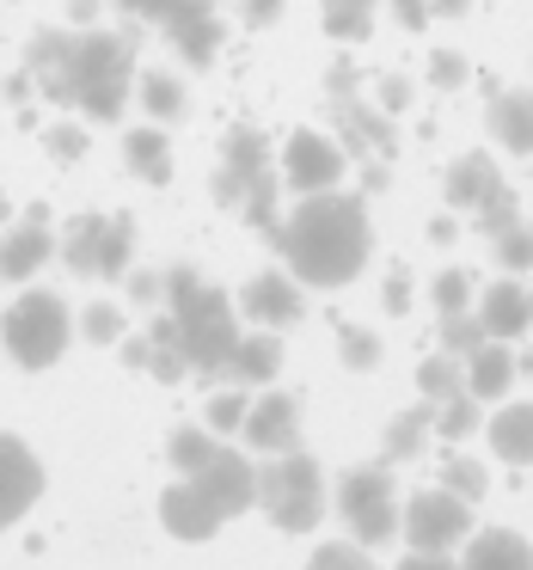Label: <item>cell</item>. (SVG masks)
Wrapping results in <instances>:
<instances>
[{"label": "cell", "instance_id": "d6a6232c", "mask_svg": "<svg viewBox=\"0 0 533 570\" xmlns=\"http://www.w3.org/2000/svg\"><path fill=\"white\" fill-rule=\"evenodd\" d=\"M442 484H447V491H460L466 503H484V491H491V472H484L478 460H466V454H447V460H442Z\"/></svg>", "mask_w": 533, "mask_h": 570}, {"label": "cell", "instance_id": "b9f144b4", "mask_svg": "<svg viewBox=\"0 0 533 570\" xmlns=\"http://www.w3.org/2000/svg\"><path fill=\"white\" fill-rule=\"evenodd\" d=\"M430 87H442V92L466 87V56H460V50H435L430 56Z\"/></svg>", "mask_w": 533, "mask_h": 570}, {"label": "cell", "instance_id": "ffe728a7", "mask_svg": "<svg viewBox=\"0 0 533 570\" xmlns=\"http://www.w3.org/2000/svg\"><path fill=\"white\" fill-rule=\"evenodd\" d=\"M460 570H533V546L515 528H478V533H466Z\"/></svg>", "mask_w": 533, "mask_h": 570}, {"label": "cell", "instance_id": "6f0895ef", "mask_svg": "<svg viewBox=\"0 0 533 570\" xmlns=\"http://www.w3.org/2000/svg\"><path fill=\"white\" fill-rule=\"evenodd\" d=\"M521 368H527V374H533V356H521Z\"/></svg>", "mask_w": 533, "mask_h": 570}, {"label": "cell", "instance_id": "9a60e30c", "mask_svg": "<svg viewBox=\"0 0 533 570\" xmlns=\"http://www.w3.org/2000/svg\"><path fill=\"white\" fill-rule=\"evenodd\" d=\"M197 484L215 497V509H221L227 521L246 515V509H258V466H251L246 454H234V448H215L209 466L197 472Z\"/></svg>", "mask_w": 533, "mask_h": 570}, {"label": "cell", "instance_id": "ab89813d", "mask_svg": "<svg viewBox=\"0 0 533 570\" xmlns=\"http://www.w3.org/2000/svg\"><path fill=\"white\" fill-rule=\"evenodd\" d=\"M472 215H478V234H484V239H496L503 227H515V222H521V203H515V190L503 185L491 203H484V209H472Z\"/></svg>", "mask_w": 533, "mask_h": 570}, {"label": "cell", "instance_id": "8992f818", "mask_svg": "<svg viewBox=\"0 0 533 570\" xmlns=\"http://www.w3.org/2000/svg\"><path fill=\"white\" fill-rule=\"evenodd\" d=\"M337 515H344L349 540L362 546H386L398 533V484L386 466H349L337 479Z\"/></svg>", "mask_w": 533, "mask_h": 570}, {"label": "cell", "instance_id": "1f68e13d", "mask_svg": "<svg viewBox=\"0 0 533 570\" xmlns=\"http://www.w3.org/2000/svg\"><path fill=\"white\" fill-rule=\"evenodd\" d=\"M472 430H478V399L472 393H454V399L435 405V435H442V442H466Z\"/></svg>", "mask_w": 533, "mask_h": 570}, {"label": "cell", "instance_id": "e0dca14e", "mask_svg": "<svg viewBox=\"0 0 533 570\" xmlns=\"http://www.w3.org/2000/svg\"><path fill=\"white\" fill-rule=\"evenodd\" d=\"M478 320H484V337H503V344H515V337L533 332V288L515 283V276H503V283H491L478 301Z\"/></svg>", "mask_w": 533, "mask_h": 570}, {"label": "cell", "instance_id": "3957f363", "mask_svg": "<svg viewBox=\"0 0 533 570\" xmlns=\"http://www.w3.org/2000/svg\"><path fill=\"white\" fill-rule=\"evenodd\" d=\"M75 344V307L50 288H26L13 307L0 313V350L13 356V368L26 374H43L68 356Z\"/></svg>", "mask_w": 533, "mask_h": 570}, {"label": "cell", "instance_id": "7402d4cb", "mask_svg": "<svg viewBox=\"0 0 533 570\" xmlns=\"http://www.w3.org/2000/svg\"><path fill=\"white\" fill-rule=\"evenodd\" d=\"M221 374H234V386H270L276 374H283V337L270 332V325H258V332H239V344H234V356H227V368Z\"/></svg>", "mask_w": 533, "mask_h": 570}, {"label": "cell", "instance_id": "7dc6e473", "mask_svg": "<svg viewBox=\"0 0 533 570\" xmlns=\"http://www.w3.org/2000/svg\"><path fill=\"white\" fill-rule=\"evenodd\" d=\"M129 295H136V301H166V276L136 271V276H129Z\"/></svg>", "mask_w": 533, "mask_h": 570}, {"label": "cell", "instance_id": "f1b7e54d", "mask_svg": "<svg viewBox=\"0 0 533 570\" xmlns=\"http://www.w3.org/2000/svg\"><path fill=\"white\" fill-rule=\"evenodd\" d=\"M215 430L209 423H185V430H172L166 435V460H172V472L178 479H197L203 466H209V454H215Z\"/></svg>", "mask_w": 533, "mask_h": 570}, {"label": "cell", "instance_id": "f907efd6", "mask_svg": "<svg viewBox=\"0 0 533 570\" xmlns=\"http://www.w3.org/2000/svg\"><path fill=\"white\" fill-rule=\"evenodd\" d=\"M148 356H154V337H124V362H129V368L148 374Z\"/></svg>", "mask_w": 533, "mask_h": 570}, {"label": "cell", "instance_id": "83f0119b", "mask_svg": "<svg viewBox=\"0 0 533 570\" xmlns=\"http://www.w3.org/2000/svg\"><path fill=\"white\" fill-rule=\"evenodd\" d=\"M417 393L430 399V405L466 393V356H454V350H435V356H423V362H417Z\"/></svg>", "mask_w": 533, "mask_h": 570}, {"label": "cell", "instance_id": "816d5d0a", "mask_svg": "<svg viewBox=\"0 0 533 570\" xmlns=\"http://www.w3.org/2000/svg\"><path fill=\"white\" fill-rule=\"evenodd\" d=\"M393 7H398V19H405L411 31H423V26H430V0H393Z\"/></svg>", "mask_w": 533, "mask_h": 570}, {"label": "cell", "instance_id": "60d3db41", "mask_svg": "<svg viewBox=\"0 0 533 570\" xmlns=\"http://www.w3.org/2000/svg\"><path fill=\"white\" fill-rule=\"evenodd\" d=\"M337 350H344L349 368H374V362H381V337L362 332V325H344V332H337Z\"/></svg>", "mask_w": 533, "mask_h": 570}, {"label": "cell", "instance_id": "836d02e7", "mask_svg": "<svg viewBox=\"0 0 533 570\" xmlns=\"http://www.w3.org/2000/svg\"><path fill=\"white\" fill-rule=\"evenodd\" d=\"M478 344H484V320H478V307L442 313V350H454V356H472Z\"/></svg>", "mask_w": 533, "mask_h": 570}, {"label": "cell", "instance_id": "7a4b0ae2", "mask_svg": "<svg viewBox=\"0 0 533 570\" xmlns=\"http://www.w3.org/2000/svg\"><path fill=\"white\" fill-rule=\"evenodd\" d=\"M129 87H136V56H129V43L111 38V31H80V38L68 43L62 75L50 80V99L111 124V117H124Z\"/></svg>", "mask_w": 533, "mask_h": 570}, {"label": "cell", "instance_id": "7c38bea8", "mask_svg": "<svg viewBox=\"0 0 533 570\" xmlns=\"http://www.w3.org/2000/svg\"><path fill=\"white\" fill-rule=\"evenodd\" d=\"M160 528L172 533V540H185V546H203V540H215V533L227 528V515L215 509V497L203 491L197 479H178V484L160 491Z\"/></svg>", "mask_w": 533, "mask_h": 570}, {"label": "cell", "instance_id": "7bdbcfd3", "mask_svg": "<svg viewBox=\"0 0 533 570\" xmlns=\"http://www.w3.org/2000/svg\"><path fill=\"white\" fill-rule=\"evenodd\" d=\"M50 154L80 160V154H87V129H80V124H56V129H50Z\"/></svg>", "mask_w": 533, "mask_h": 570}, {"label": "cell", "instance_id": "4dcf8cb0", "mask_svg": "<svg viewBox=\"0 0 533 570\" xmlns=\"http://www.w3.org/2000/svg\"><path fill=\"white\" fill-rule=\"evenodd\" d=\"M276 190H283V173H264L258 185L246 190V197H239V215H246V227H264V234H276V227H283V215H276Z\"/></svg>", "mask_w": 533, "mask_h": 570}, {"label": "cell", "instance_id": "6da1fadb", "mask_svg": "<svg viewBox=\"0 0 533 570\" xmlns=\"http://www.w3.org/2000/svg\"><path fill=\"white\" fill-rule=\"evenodd\" d=\"M270 239L283 252V264L300 276V288H344L374 258V222L362 209V197H349V190L300 197Z\"/></svg>", "mask_w": 533, "mask_h": 570}, {"label": "cell", "instance_id": "d4e9b609", "mask_svg": "<svg viewBox=\"0 0 533 570\" xmlns=\"http://www.w3.org/2000/svg\"><path fill=\"white\" fill-rule=\"evenodd\" d=\"M491 454L503 460V466H533V405L521 399V405H503L491 417Z\"/></svg>", "mask_w": 533, "mask_h": 570}, {"label": "cell", "instance_id": "603a6c76", "mask_svg": "<svg viewBox=\"0 0 533 570\" xmlns=\"http://www.w3.org/2000/svg\"><path fill=\"white\" fill-rule=\"evenodd\" d=\"M484 124H491V136L503 141L509 154H533V92L503 87L491 99V111H484Z\"/></svg>", "mask_w": 533, "mask_h": 570}, {"label": "cell", "instance_id": "30bf717a", "mask_svg": "<svg viewBox=\"0 0 533 570\" xmlns=\"http://www.w3.org/2000/svg\"><path fill=\"white\" fill-rule=\"evenodd\" d=\"M38 497H43V460L31 454L26 435L0 430V533L19 528L38 509Z\"/></svg>", "mask_w": 533, "mask_h": 570}, {"label": "cell", "instance_id": "bcb514c9", "mask_svg": "<svg viewBox=\"0 0 533 570\" xmlns=\"http://www.w3.org/2000/svg\"><path fill=\"white\" fill-rule=\"evenodd\" d=\"M411 105V80L405 75H386L381 80V111H405Z\"/></svg>", "mask_w": 533, "mask_h": 570}, {"label": "cell", "instance_id": "f35d334b", "mask_svg": "<svg viewBox=\"0 0 533 570\" xmlns=\"http://www.w3.org/2000/svg\"><path fill=\"white\" fill-rule=\"evenodd\" d=\"M246 411H251V399H246V386H227V393H215L209 399V430L215 435H227V430H239V423H246Z\"/></svg>", "mask_w": 533, "mask_h": 570}, {"label": "cell", "instance_id": "8fae6325", "mask_svg": "<svg viewBox=\"0 0 533 570\" xmlns=\"http://www.w3.org/2000/svg\"><path fill=\"white\" fill-rule=\"evenodd\" d=\"M300 313H307V295H300L295 271H258L239 288V320H251V325L288 332V325H300Z\"/></svg>", "mask_w": 533, "mask_h": 570}, {"label": "cell", "instance_id": "c3c4849f", "mask_svg": "<svg viewBox=\"0 0 533 570\" xmlns=\"http://www.w3.org/2000/svg\"><path fill=\"white\" fill-rule=\"evenodd\" d=\"M288 0H246V26H276Z\"/></svg>", "mask_w": 533, "mask_h": 570}, {"label": "cell", "instance_id": "cb8c5ba5", "mask_svg": "<svg viewBox=\"0 0 533 570\" xmlns=\"http://www.w3.org/2000/svg\"><path fill=\"white\" fill-rule=\"evenodd\" d=\"M124 160L141 185H172V141H166L160 124H141L124 136Z\"/></svg>", "mask_w": 533, "mask_h": 570}, {"label": "cell", "instance_id": "f6af8a7d", "mask_svg": "<svg viewBox=\"0 0 533 570\" xmlns=\"http://www.w3.org/2000/svg\"><path fill=\"white\" fill-rule=\"evenodd\" d=\"M197 283H203V276L190 271V264H172V271H166V301H160V307H172V301H178V295H190Z\"/></svg>", "mask_w": 533, "mask_h": 570}, {"label": "cell", "instance_id": "74e56055", "mask_svg": "<svg viewBox=\"0 0 533 570\" xmlns=\"http://www.w3.org/2000/svg\"><path fill=\"white\" fill-rule=\"evenodd\" d=\"M430 307H435V320H442V313L472 307V276H466V271H442V276L430 283Z\"/></svg>", "mask_w": 533, "mask_h": 570}, {"label": "cell", "instance_id": "f5cc1de1", "mask_svg": "<svg viewBox=\"0 0 533 570\" xmlns=\"http://www.w3.org/2000/svg\"><path fill=\"white\" fill-rule=\"evenodd\" d=\"M386 307H393V313L411 307V276L405 271H393V283H386Z\"/></svg>", "mask_w": 533, "mask_h": 570}, {"label": "cell", "instance_id": "5b68a950", "mask_svg": "<svg viewBox=\"0 0 533 570\" xmlns=\"http://www.w3.org/2000/svg\"><path fill=\"white\" fill-rule=\"evenodd\" d=\"M166 313H172V325H178L190 374H221L227 356H234V344H239V301L221 295V288H209V283H197Z\"/></svg>", "mask_w": 533, "mask_h": 570}, {"label": "cell", "instance_id": "d590c367", "mask_svg": "<svg viewBox=\"0 0 533 570\" xmlns=\"http://www.w3.org/2000/svg\"><path fill=\"white\" fill-rule=\"evenodd\" d=\"M368 31H374V7H344V0H332V7H325V38L362 43Z\"/></svg>", "mask_w": 533, "mask_h": 570}, {"label": "cell", "instance_id": "ac0fdd59", "mask_svg": "<svg viewBox=\"0 0 533 570\" xmlns=\"http://www.w3.org/2000/svg\"><path fill=\"white\" fill-rule=\"evenodd\" d=\"M50 258H56V234L43 227V215L19 222L13 234H0V276H7V283H31Z\"/></svg>", "mask_w": 533, "mask_h": 570}, {"label": "cell", "instance_id": "9c48e42d", "mask_svg": "<svg viewBox=\"0 0 533 570\" xmlns=\"http://www.w3.org/2000/svg\"><path fill=\"white\" fill-rule=\"evenodd\" d=\"M349 173V154L337 148L332 136H319V129H295L283 148V185L295 190V197H313V190H337Z\"/></svg>", "mask_w": 533, "mask_h": 570}, {"label": "cell", "instance_id": "8d00e7d4", "mask_svg": "<svg viewBox=\"0 0 533 570\" xmlns=\"http://www.w3.org/2000/svg\"><path fill=\"white\" fill-rule=\"evenodd\" d=\"M307 570H381V564L368 558L362 540H332V546H319V552L307 558Z\"/></svg>", "mask_w": 533, "mask_h": 570}, {"label": "cell", "instance_id": "4fadbf2b", "mask_svg": "<svg viewBox=\"0 0 533 570\" xmlns=\"http://www.w3.org/2000/svg\"><path fill=\"white\" fill-rule=\"evenodd\" d=\"M264 173H270V141H264L251 124L227 129V141H221V173H215V197H221L227 209H239V197H246V190L258 185Z\"/></svg>", "mask_w": 533, "mask_h": 570}, {"label": "cell", "instance_id": "f546056e", "mask_svg": "<svg viewBox=\"0 0 533 570\" xmlns=\"http://www.w3.org/2000/svg\"><path fill=\"white\" fill-rule=\"evenodd\" d=\"M87 344H124L129 337V313L117 307V301H92V307H80V325H75Z\"/></svg>", "mask_w": 533, "mask_h": 570}, {"label": "cell", "instance_id": "2e32d148", "mask_svg": "<svg viewBox=\"0 0 533 570\" xmlns=\"http://www.w3.org/2000/svg\"><path fill=\"white\" fill-rule=\"evenodd\" d=\"M239 435H246L258 454H288V448H300V399H295V393H264V399H251Z\"/></svg>", "mask_w": 533, "mask_h": 570}, {"label": "cell", "instance_id": "44dd1931", "mask_svg": "<svg viewBox=\"0 0 533 570\" xmlns=\"http://www.w3.org/2000/svg\"><path fill=\"white\" fill-rule=\"evenodd\" d=\"M496 190H503V166H496L491 154L472 148L447 166V209H484Z\"/></svg>", "mask_w": 533, "mask_h": 570}, {"label": "cell", "instance_id": "e575fe53", "mask_svg": "<svg viewBox=\"0 0 533 570\" xmlns=\"http://www.w3.org/2000/svg\"><path fill=\"white\" fill-rule=\"evenodd\" d=\"M491 252H496V264H503L509 276H521V271H533V227L527 222H515V227H503V234L491 239Z\"/></svg>", "mask_w": 533, "mask_h": 570}, {"label": "cell", "instance_id": "52a82bcc", "mask_svg": "<svg viewBox=\"0 0 533 570\" xmlns=\"http://www.w3.org/2000/svg\"><path fill=\"white\" fill-rule=\"evenodd\" d=\"M129 258H136V222H129V215L92 209L62 234V264L75 276H105V283H117V276H129Z\"/></svg>", "mask_w": 533, "mask_h": 570}, {"label": "cell", "instance_id": "ba28073f", "mask_svg": "<svg viewBox=\"0 0 533 570\" xmlns=\"http://www.w3.org/2000/svg\"><path fill=\"white\" fill-rule=\"evenodd\" d=\"M398 533H405V546H417V552H454L472 533V503L460 491H447V484H423V491H411L405 509H398Z\"/></svg>", "mask_w": 533, "mask_h": 570}, {"label": "cell", "instance_id": "484cf974", "mask_svg": "<svg viewBox=\"0 0 533 570\" xmlns=\"http://www.w3.org/2000/svg\"><path fill=\"white\" fill-rule=\"evenodd\" d=\"M136 99H141V111H148L154 124H178V117L190 111L185 80L166 75V68H148V75H136Z\"/></svg>", "mask_w": 533, "mask_h": 570}, {"label": "cell", "instance_id": "5bb4252c", "mask_svg": "<svg viewBox=\"0 0 533 570\" xmlns=\"http://www.w3.org/2000/svg\"><path fill=\"white\" fill-rule=\"evenodd\" d=\"M166 26V43H172L185 62L209 68L215 56H221V38H227V19L215 13L209 0H185V7H172V13L160 19Z\"/></svg>", "mask_w": 533, "mask_h": 570}, {"label": "cell", "instance_id": "d6986e66", "mask_svg": "<svg viewBox=\"0 0 533 570\" xmlns=\"http://www.w3.org/2000/svg\"><path fill=\"white\" fill-rule=\"evenodd\" d=\"M515 374H521V356L503 344V337H484L478 350L466 356V393L478 399V405H496V399L515 386Z\"/></svg>", "mask_w": 533, "mask_h": 570}, {"label": "cell", "instance_id": "db71d44e", "mask_svg": "<svg viewBox=\"0 0 533 570\" xmlns=\"http://www.w3.org/2000/svg\"><path fill=\"white\" fill-rule=\"evenodd\" d=\"M472 0H430V19H466Z\"/></svg>", "mask_w": 533, "mask_h": 570}, {"label": "cell", "instance_id": "4316f807", "mask_svg": "<svg viewBox=\"0 0 533 570\" xmlns=\"http://www.w3.org/2000/svg\"><path fill=\"white\" fill-rule=\"evenodd\" d=\"M430 435H435V405L423 399V405L398 411V417L386 423V435H381V454H386V460H417Z\"/></svg>", "mask_w": 533, "mask_h": 570}, {"label": "cell", "instance_id": "11a10c76", "mask_svg": "<svg viewBox=\"0 0 533 570\" xmlns=\"http://www.w3.org/2000/svg\"><path fill=\"white\" fill-rule=\"evenodd\" d=\"M99 19V0H75V26H92Z\"/></svg>", "mask_w": 533, "mask_h": 570}, {"label": "cell", "instance_id": "ee69618b", "mask_svg": "<svg viewBox=\"0 0 533 570\" xmlns=\"http://www.w3.org/2000/svg\"><path fill=\"white\" fill-rule=\"evenodd\" d=\"M398 570H460V558L454 552H417V546H411V552L398 558Z\"/></svg>", "mask_w": 533, "mask_h": 570}, {"label": "cell", "instance_id": "277c9868", "mask_svg": "<svg viewBox=\"0 0 533 570\" xmlns=\"http://www.w3.org/2000/svg\"><path fill=\"white\" fill-rule=\"evenodd\" d=\"M258 509L270 515V528H283V533H313L325 521V509H332L319 460L300 454V448L270 454V466H258Z\"/></svg>", "mask_w": 533, "mask_h": 570}, {"label": "cell", "instance_id": "681fc988", "mask_svg": "<svg viewBox=\"0 0 533 570\" xmlns=\"http://www.w3.org/2000/svg\"><path fill=\"white\" fill-rule=\"evenodd\" d=\"M172 7H185V0H124V13H136V19H166Z\"/></svg>", "mask_w": 533, "mask_h": 570}, {"label": "cell", "instance_id": "9f6ffc18", "mask_svg": "<svg viewBox=\"0 0 533 570\" xmlns=\"http://www.w3.org/2000/svg\"><path fill=\"white\" fill-rule=\"evenodd\" d=\"M325 7H332V0H325ZM344 7H374V0H344Z\"/></svg>", "mask_w": 533, "mask_h": 570}]
</instances>
